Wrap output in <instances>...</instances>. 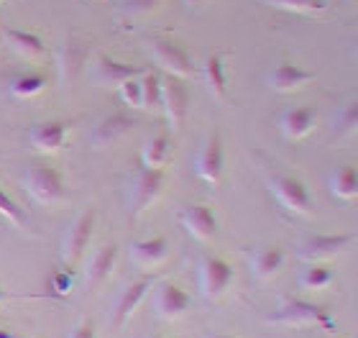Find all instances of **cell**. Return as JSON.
Here are the masks:
<instances>
[{
  "label": "cell",
  "mask_w": 358,
  "mask_h": 338,
  "mask_svg": "<svg viewBox=\"0 0 358 338\" xmlns=\"http://www.w3.org/2000/svg\"><path fill=\"white\" fill-rule=\"evenodd\" d=\"M271 323H282V325H322L325 331H333L336 323H333V318L320 308V305H315V302H307V300H284L276 313L268 316Z\"/></svg>",
  "instance_id": "cell-1"
},
{
  "label": "cell",
  "mask_w": 358,
  "mask_h": 338,
  "mask_svg": "<svg viewBox=\"0 0 358 338\" xmlns=\"http://www.w3.org/2000/svg\"><path fill=\"white\" fill-rule=\"evenodd\" d=\"M233 269L220 256H205L200 262V290L208 300H217L231 287Z\"/></svg>",
  "instance_id": "cell-2"
},
{
  "label": "cell",
  "mask_w": 358,
  "mask_h": 338,
  "mask_svg": "<svg viewBox=\"0 0 358 338\" xmlns=\"http://www.w3.org/2000/svg\"><path fill=\"white\" fill-rule=\"evenodd\" d=\"M26 188H29L31 197L38 200V203H54L62 195L64 182H62V174L54 167L34 164L26 172Z\"/></svg>",
  "instance_id": "cell-3"
},
{
  "label": "cell",
  "mask_w": 358,
  "mask_h": 338,
  "mask_svg": "<svg viewBox=\"0 0 358 338\" xmlns=\"http://www.w3.org/2000/svg\"><path fill=\"white\" fill-rule=\"evenodd\" d=\"M271 192L276 195V200L292 213H299V216H307L313 211V197L307 192V188L294 177H287V174H279V177H271Z\"/></svg>",
  "instance_id": "cell-4"
},
{
  "label": "cell",
  "mask_w": 358,
  "mask_h": 338,
  "mask_svg": "<svg viewBox=\"0 0 358 338\" xmlns=\"http://www.w3.org/2000/svg\"><path fill=\"white\" fill-rule=\"evenodd\" d=\"M194 172L197 177L205 182H217L220 174H223V141L217 134H210L202 143L200 154H197V162H194Z\"/></svg>",
  "instance_id": "cell-5"
},
{
  "label": "cell",
  "mask_w": 358,
  "mask_h": 338,
  "mask_svg": "<svg viewBox=\"0 0 358 338\" xmlns=\"http://www.w3.org/2000/svg\"><path fill=\"white\" fill-rule=\"evenodd\" d=\"M162 185H164V169L143 167L141 172L136 174L134 188H131V203H134V211H146V208L159 197Z\"/></svg>",
  "instance_id": "cell-6"
},
{
  "label": "cell",
  "mask_w": 358,
  "mask_h": 338,
  "mask_svg": "<svg viewBox=\"0 0 358 338\" xmlns=\"http://www.w3.org/2000/svg\"><path fill=\"white\" fill-rule=\"evenodd\" d=\"M162 106L172 126H179L187 115V106H189V95H187V87L179 77H166L162 83Z\"/></svg>",
  "instance_id": "cell-7"
},
{
  "label": "cell",
  "mask_w": 358,
  "mask_h": 338,
  "mask_svg": "<svg viewBox=\"0 0 358 338\" xmlns=\"http://www.w3.org/2000/svg\"><path fill=\"white\" fill-rule=\"evenodd\" d=\"M353 241L351 233H336V236H313L299 246V256L305 262H317V259H330L341 254Z\"/></svg>",
  "instance_id": "cell-8"
},
{
  "label": "cell",
  "mask_w": 358,
  "mask_h": 338,
  "mask_svg": "<svg viewBox=\"0 0 358 338\" xmlns=\"http://www.w3.org/2000/svg\"><path fill=\"white\" fill-rule=\"evenodd\" d=\"M92 228H95V211L90 208L83 216H77V220L69 228L67 239H64V262L75 264L80 259V254L87 246L90 236H92Z\"/></svg>",
  "instance_id": "cell-9"
},
{
  "label": "cell",
  "mask_w": 358,
  "mask_h": 338,
  "mask_svg": "<svg viewBox=\"0 0 358 338\" xmlns=\"http://www.w3.org/2000/svg\"><path fill=\"white\" fill-rule=\"evenodd\" d=\"M157 316L164 318V321H177L179 316H185L187 308H189V295L182 290L179 285L172 282H164V285L157 290Z\"/></svg>",
  "instance_id": "cell-10"
},
{
  "label": "cell",
  "mask_w": 358,
  "mask_h": 338,
  "mask_svg": "<svg viewBox=\"0 0 358 338\" xmlns=\"http://www.w3.org/2000/svg\"><path fill=\"white\" fill-rule=\"evenodd\" d=\"M154 59L174 77H187L192 75V59L182 46L172 44V41H154Z\"/></svg>",
  "instance_id": "cell-11"
},
{
  "label": "cell",
  "mask_w": 358,
  "mask_h": 338,
  "mask_svg": "<svg viewBox=\"0 0 358 338\" xmlns=\"http://www.w3.org/2000/svg\"><path fill=\"white\" fill-rule=\"evenodd\" d=\"M179 220H182V225L192 233L194 239L200 241L213 239L217 233V218L208 205H187L185 211H182V216H179Z\"/></svg>",
  "instance_id": "cell-12"
},
{
  "label": "cell",
  "mask_w": 358,
  "mask_h": 338,
  "mask_svg": "<svg viewBox=\"0 0 358 338\" xmlns=\"http://www.w3.org/2000/svg\"><path fill=\"white\" fill-rule=\"evenodd\" d=\"M313 80H315L313 72H307V69L297 67V64H292V62H279V64L268 72V85L279 92L299 90V87H305V85L313 83Z\"/></svg>",
  "instance_id": "cell-13"
},
{
  "label": "cell",
  "mask_w": 358,
  "mask_h": 338,
  "mask_svg": "<svg viewBox=\"0 0 358 338\" xmlns=\"http://www.w3.org/2000/svg\"><path fill=\"white\" fill-rule=\"evenodd\" d=\"M166 254H169V244L164 236H151V239L136 241L131 246V259L138 267H157L164 262Z\"/></svg>",
  "instance_id": "cell-14"
},
{
  "label": "cell",
  "mask_w": 358,
  "mask_h": 338,
  "mask_svg": "<svg viewBox=\"0 0 358 338\" xmlns=\"http://www.w3.org/2000/svg\"><path fill=\"white\" fill-rule=\"evenodd\" d=\"M149 290H151V277H143V279L131 282V285L123 290V295H120L118 305H115V323H126L128 318L136 313V308L141 305V300L146 297Z\"/></svg>",
  "instance_id": "cell-15"
},
{
  "label": "cell",
  "mask_w": 358,
  "mask_h": 338,
  "mask_svg": "<svg viewBox=\"0 0 358 338\" xmlns=\"http://www.w3.org/2000/svg\"><path fill=\"white\" fill-rule=\"evenodd\" d=\"M315 111L310 106H299V108H289V111L282 115V131L287 139L297 141L302 136H307L315 126Z\"/></svg>",
  "instance_id": "cell-16"
},
{
  "label": "cell",
  "mask_w": 358,
  "mask_h": 338,
  "mask_svg": "<svg viewBox=\"0 0 358 338\" xmlns=\"http://www.w3.org/2000/svg\"><path fill=\"white\" fill-rule=\"evenodd\" d=\"M284 248L279 246H262L256 248L254 256H251V269L259 279H268L274 277L276 272L284 267Z\"/></svg>",
  "instance_id": "cell-17"
},
{
  "label": "cell",
  "mask_w": 358,
  "mask_h": 338,
  "mask_svg": "<svg viewBox=\"0 0 358 338\" xmlns=\"http://www.w3.org/2000/svg\"><path fill=\"white\" fill-rule=\"evenodd\" d=\"M115 259H118V246L115 244H105L103 248H97L87 267V287L100 285L110 274L113 267H115Z\"/></svg>",
  "instance_id": "cell-18"
},
{
  "label": "cell",
  "mask_w": 358,
  "mask_h": 338,
  "mask_svg": "<svg viewBox=\"0 0 358 338\" xmlns=\"http://www.w3.org/2000/svg\"><path fill=\"white\" fill-rule=\"evenodd\" d=\"M64 136H67V126L59 120H49V123H41L38 128H34L31 141L41 151H54L64 143Z\"/></svg>",
  "instance_id": "cell-19"
},
{
  "label": "cell",
  "mask_w": 358,
  "mask_h": 338,
  "mask_svg": "<svg viewBox=\"0 0 358 338\" xmlns=\"http://www.w3.org/2000/svg\"><path fill=\"white\" fill-rule=\"evenodd\" d=\"M136 75H138L136 67L120 64V62L108 59V57H103V59L97 62V69H95V77L103 85H123L126 80H131V77H136Z\"/></svg>",
  "instance_id": "cell-20"
},
{
  "label": "cell",
  "mask_w": 358,
  "mask_h": 338,
  "mask_svg": "<svg viewBox=\"0 0 358 338\" xmlns=\"http://www.w3.org/2000/svg\"><path fill=\"white\" fill-rule=\"evenodd\" d=\"M330 188L341 200H351L358 195V169L353 167H338L333 172V180H330Z\"/></svg>",
  "instance_id": "cell-21"
},
{
  "label": "cell",
  "mask_w": 358,
  "mask_h": 338,
  "mask_svg": "<svg viewBox=\"0 0 358 338\" xmlns=\"http://www.w3.org/2000/svg\"><path fill=\"white\" fill-rule=\"evenodd\" d=\"M166 159H169V139L164 134H157L143 149V167L162 169L166 164Z\"/></svg>",
  "instance_id": "cell-22"
},
{
  "label": "cell",
  "mask_w": 358,
  "mask_h": 338,
  "mask_svg": "<svg viewBox=\"0 0 358 338\" xmlns=\"http://www.w3.org/2000/svg\"><path fill=\"white\" fill-rule=\"evenodd\" d=\"M333 279H336V274H333L328 264H313V267H307L299 274V285L305 287V290H325Z\"/></svg>",
  "instance_id": "cell-23"
},
{
  "label": "cell",
  "mask_w": 358,
  "mask_h": 338,
  "mask_svg": "<svg viewBox=\"0 0 358 338\" xmlns=\"http://www.w3.org/2000/svg\"><path fill=\"white\" fill-rule=\"evenodd\" d=\"M131 126H134V120L126 118V115H120V113H115V115H108V118L97 126L95 139L97 141H113V139H118V136L126 134Z\"/></svg>",
  "instance_id": "cell-24"
},
{
  "label": "cell",
  "mask_w": 358,
  "mask_h": 338,
  "mask_svg": "<svg viewBox=\"0 0 358 338\" xmlns=\"http://www.w3.org/2000/svg\"><path fill=\"white\" fill-rule=\"evenodd\" d=\"M358 131V98L348 106H343V111L338 113L336 126H333V136L336 139H345V136H353Z\"/></svg>",
  "instance_id": "cell-25"
},
{
  "label": "cell",
  "mask_w": 358,
  "mask_h": 338,
  "mask_svg": "<svg viewBox=\"0 0 358 338\" xmlns=\"http://www.w3.org/2000/svg\"><path fill=\"white\" fill-rule=\"evenodd\" d=\"M8 41L13 49L23 54H41L44 52V41L36 36V34H29V31H8Z\"/></svg>",
  "instance_id": "cell-26"
},
{
  "label": "cell",
  "mask_w": 358,
  "mask_h": 338,
  "mask_svg": "<svg viewBox=\"0 0 358 338\" xmlns=\"http://www.w3.org/2000/svg\"><path fill=\"white\" fill-rule=\"evenodd\" d=\"M162 106V80L154 72L141 77V108Z\"/></svg>",
  "instance_id": "cell-27"
},
{
  "label": "cell",
  "mask_w": 358,
  "mask_h": 338,
  "mask_svg": "<svg viewBox=\"0 0 358 338\" xmlns=\"http://www.w3.org/2000/svg\"><path fill=\"white\" fill-rule=\"evenodd\" d=\"M205 77H208V85L213 87L217 98L225 95V64L220 57H210L208 64H205Z\"/></svg>",
  "instance_id": "cell-28"
},
{
  "label": "cell",
  "mask_w": 358,
  "mask_h": 338,
  "mask_svg": "<svg viewBox=\"0 0 358 338\" xmlns=\"http://www.w3.org/2000/svg\"><path fill=\"white\" fill-rule=\"evenodd\" d=\"M266 3L284 8V10H297V13H320V10H325L322 0H266Z\"/></svg>",
  "instance_id": "cell-29"
},
{
  "label": "cell",
  "mask_w": 358,
  "mask_h": 338,
  "mask_svg": "<svg viewBox=\"0 0 358 338\" xmlns=\"http://www.w3.org/2000/svg\"><path fill=\"white\" fill-rule=\"evenodd\" d=\"M41 87H44V77L41 75H21L13 80V92L15 95H21V98L36 95Z\"/></svg>",
  "instance_id": "cell-30"
},
{
  "label": "cell",
  "mask_w": 358,
  "mask_h": 338,
  "mask_svg": "<svg viewBox=\"0 0 358 338\" xmlns=\"http://www.w3.org/2000/svg\"><path fill=\"white\" fill-rule=\"evenodd\" d=\"M120 98L126 100L131 108H141V80H126V83L120 85Z\"/></svg>",
  "instance_id": "cell-31"
},
{
  "label": "cell",
  "mask_w": 358,
  "mask_h": 338,
  "mask_svg": "<svg viewBox=\"0 0 358 338\" xmlns=\"http://www.w3.org/2000/svg\"><path fill=\"white\" fill-rule=\"evenodd\" d=\"M0 213H3L6 218L13 220V223H23V218H26L23 211L13 203V200H10V197H8V192L3 188H0Z\"/></svg>",
  "instance_id": "cell-32"
},
{
  "label": "cell",
  "mask_w": 358,
  "mask_h": 338,
  "mask_svg": "<svg viewBox=\"0 0 358 338\" xmlns=\"http://www.w3.org/2000/svg\"><path fill=\"white\" fill-rule=\"evenodd\" d=\"M159 0H126L123 3V10L131 15H138V13H149L151 8H157Z\"/></svg>",
  "instance_id": "cell-33"
},
{
  "label": "cell",
  "mask_w": 358,
  "mask_h": 338,
  "mask_svg": "<svg viewBox=\"0 0 358 338\" xmlns=\"http://www.w3.org/2000/svg\"><path fill=\"white\" fill-rule=\"evenodd\" d=\"M69 285H72V279H69V274H64V272H54V277H52L54 293H67Z\"/></svg>",
  "instance_id": "cell-34"
},
{
  "label": "cell",
  "mask_w": 358,
  "mask_h": 338,
  "mask_svg": "<svg viewBox=\"0 0 358 338\" xmlns=\"http://www.w3.org/2000/svg\"><path fill=\"white\" fill-rule=\"evenodd\" d=\"M69 338H95V328H92V323H90V321H83L75 331L69 333Z\"/></svg>",
  "instance_id": "cell-35"
},
{
  "label": "cell",
  "mask_w": 358,
  "mask_h": 338,
  "mask_svg": "<svg viewBox=\"0 0 358 338\" xmlns=\"http://www.w3.org/2000/svg\"><path fill=\"white\" fill-rule=\"evenodd\" d=\"M185 3H187V6H202V3H208V0H185Z\"/></svg>",
  "instance_id": "cell-36"
},
{
  "label": "cell",
  "mask_w": 358,
  "mask_h": 338,
  "mask_svg": "<svg viewBox=\"0 0 358 338\" xmlns=\"http://www.w3.org/2000/svg\"><path fill=\"white\" fill-rule=\"evenodd\" d=\"M0 338H15L10 331H6V328H0Z\"/></svg>",
  "instance_id": "cell-37"
},
{
  "label": "cell",
  "mask_w": 358,
  "mask_h": 338,
  "mask_svg": "<svg viewBox=\"0 0 358 338\" xmlns=\"http://www.w3.org/2000/svg\"><path fill=\"white\" fill-rule=\"evenodd\" d=\"M3 300H6V293H3V290H0V302H3Z\"/></svg>",
  "instance_id": "cell-38"
},
{
  "label": "cell",
  "mask_w": 358,
  "mask_h": 338,
  "mask_svg": "<svg viewBox=\"0 0 358 338\" xmlns=\"http://www.w3.org/2000/svg\"><path fill=\"white\" fill-rule=\"evenodd\" d=\"M210 338H236V336H210Z\"/></svg>",
  "instance_id": "cell-39"
},
{
  "label": "cell",
  "mask_w": 358,
  "mask_h": 338,
  "mask_svg": "<svg viewBox=\"0 0 358 338\" xmlns=\"http://www.w3.org/2000/svg\"><path fill=\"white\" fill-rule=\"evenodd\" d=\"M353 49H356V54H358V41H356V46H353Z\"/></svg>",
  "instance_id": "cell-40"
},
{
  "label": "cell",
  "mask_w": 358,
  "mask_h": 338,
  "mask_svg": "<svg viewBox=\"0 0 358 338\" xmlns=\"http://www.w3.org/2000/svg\"><path fill=\"white\" fill-rule=\"evenodd\" d=\"M151 338H162V336H151Z\"/></svg>",
  "instance_id": "cell-41"
}]
</instances>
